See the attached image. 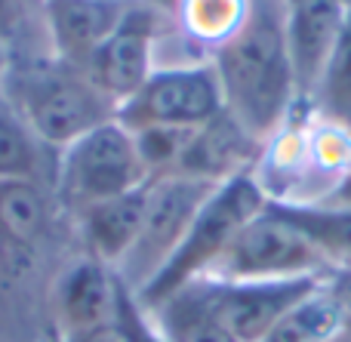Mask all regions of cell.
<instances>
[{
  "label": "cell",
  "instance_id": "1",
  "mask_svg": "<svg viewBox=\"0 0 351 342\" xmlns=\"http://www.w3.org/2000/svg\"><path fill=\"white\" fill-rule=\"evenodd\" d=\"M225 111L268 145L299 108L284 34V0H250L243 25L210 56Z\"/></svg>",
  "mask_w": 351,
  "mask_h": 342
},
{
  "label": "cell",
  "instance_id": "2",
  "mask_svg": "<svg viewBox=\"0 0 351 342\" xmlns=\"http://www.w3.org/2000/svg\"><path fill=\"white\" fill-rule=\"evenodd\" d=\"M0 90L56 154L117 117V105L90 74L59 56H16Z\"/></svg>",
  "mask_w": 351,
  "mask_h": 342
},
{
  "label": "cell",
  "instance_id": "3",
  "mask_svg": "<svg viewBox=\"0 0 351 342\" xmlns=\"http://www.w3.org/2000/svg\"><path fill=\"white\" fill-rule=\"evenodd\" d=\"M265 207L268 197L262 191V185L256 182L253 173H243V176L216 185L210 191V197L200 204V210L194 213L191 225L185 228V234H182L179 247L173 250V256L167 259V265L133 300L145 312H152L160 302L170 300L173 293H179L182 287L200 281L219 262V256L228 250V244L237 238V232L250 219H256Z\"/></svg>",
  "mask_w": 351,
  "mask_h": 342
},
{
  "label": "cell",
  "instance_id": "4",
  "mask_svg": "<svg viewBox=\"0 0 351 342\" xmlns=\"http://www.w3.org/2000/svg\"><path fill=\"white\" fill-rule=\"evenodd\" d=\"M148 182L152 176L139 158L133 133L114 117L59 151L53 195L62 213L71 216L90 204L127 195Z\"/></svg>",
  "mask_w": 351,
  "mask_h": 342
},
{
  "label": "cell",
  "instance_id": "5",
  "mask_svg": "<svg viewBox=\"0 0 351 342\" xmlns=\"http://www.w3.org/2000/svg\"><path fill=\"white\" fill-rule=\"evenodd\" d=\"M210 281H293L333 278L311 238L274 204L237 232L228 250L206 271Z\"/></svg>",
  "mask_w": 351,
  "mask_h": 342
},
{
  "label": "cell",
  "instance_id": "6",
  "mask_svg": "<svg viewBox=\"0 0 351 342\" xmlns=\"http://www.w3.org/2000/svg\"><path fill=\"white\" fill-rule=\"evenodd\" d=\"M173 19L154 10L145 0H136L127 16L121 19V25L86 59L84 71L121 108L164 65L167 47L173 43Z\"/></svg>",
  "mask_w": 351,
  "mask_h": 342
},
{
  "label": "cell",
  "instance_id": "7",
  "mask_svg": "<svg viewBox=\"0 0 351 342\" xmlns=\"http://www.w3.org/2000/svg\"><path fill=\"white\" fill-rule=\"evenodd\" d=\"M213 188H216V185H206V182L185 179V176L152 179L148 207H145V219H142V228H139V238H136V244L130 247V253L123 256V262L114 269L117 281L133 296H139L142 290L154 281V275L167 265V259H170L173 250L179 247L185 228L191 225L194 213H197L200 204L210 197Z\"/></svg>",
  "mask_w": 351,
  "mask_h": 342
},
{
  "label": "cell",
  "instance_id": "8",
  "mask_svg": "<svg viewBox=\"0 0 351 342\" xmlns=\"http://www.w3.org/2000/svg\"><path fill=\"white\" fill-rule=\"evenodd\" d=\"M225 111L222 90L210 62L160 65L136 96L117 108V121L136 133L145 127L197 130Z\"/></svg>",
  "mask_w": 351,
  "mask_h": 342
},
{
  "label": "cell",
  "instance_id": "9",
  "mask_svg": "<svg viewBox=\"0 0 351 342\" xmlns=\"http://www.w3.org/2000/svg\"><path fill=\"white\" fill-rule=\"evenodd\" d=\"M336 278V275H333ZM330 278H293V281H200L191 290L210 318H216L237 342H265L278 321Z\"/></svg>",
  "mask_w": 351,
  "mask_h": 342
},
{
  "label": "cell",
  "instance_id": "10",
  "mask_svg": "<svg viewBox=\"0 0 351 342\" xmlns=\"http://www.w3.org/2000/svg\"><path fill=\"white\" fill-rule=\"evenodd\" d=\"M121 281L114 269L93 256H71L53 275L47 290V321L53 342L77 339L117 321Z\"/></svg>",
  "mask_w": 351,
  "mask_h": 342
},
{
  "label": "cell",
  "instance_id": "11",
  "mask_svg": "<svg viewBox=\"0 0 351 342\" xmlns=\"http://www.w3.org/2000/svg\"><path fill=\"white\" fill-rule=\"evenodd\" d=\"M348 0H284V34L299 108H308L321 74L348 25Z\"/></svg>",
  "mask_w": 351,
  "mask_h": 342
},
{
  "label": "cell",
  "instance_id": "12",
  "mask_svg": "<svg viewBox=\"0 0 351 342\" xmlns=\"http://www.w3.org/2000/svg\"><path fill=\"white\" fill-rule=\"evenodd\" d=\"M262 148L265 145H259L228 111H219L213 121L194 130L173 176L222 185L228 179L243 176V173H253Z\"/></svg>",
  "mask_w": 351,
  "mask_h": 342
},
{
  "label": "cell",
  "instance_id": "13",
  "mask_svg": "<svg viewBox=\"0 0 351 342\" xmlns=\"http://www.w3.org/2000/svg\"><path fill=\"white\" fill-rule=\"evenodd\" d=\"M148 188H152V182L136 191H127V195L90 204V207L68 216L71 238L80 241V253L99 259L108 269H117L139 238L148 207Z\"/></svg>",
  "mask_w": 351,
  "mask_h": 342
},
{
  "label": "cell",
  "instance_id": "14",
  "mask_svg": "<svg viewBox=\"0 0 351 342\" xmlns=\"http://www.w3.org/2000/svg\"><path fill=\"white\" fill-rule=\"evenodd\" d=\"M136 0H47L53 56L84 68Z\"/></svg>",
  "mask_w": 351,
  "mask_h": 342
},
{
  "label": "cell",
  "instance_id": "15",
  "mask_svg": "<svg viewBox=\"0 0 351 342\" xmlns=\"http://www.w3.org/2000/svg\"><path fill=\"white\" fill-rule=\"evenodd\" d=\"M250 0H176L170 19L176 40L191 59L210 62V56L243 25Z\"/></svg>",
  "mask_w": 351,
  "mask_h": 342
},
{
  "label": "cell",
  "instance_id": "16",
  "mask_svg": "<svg viewBox=\"0 0 351 342\" xmlns=\"http://www.w3.org/2000/svg\"><path fill=\"white\" fill-rule=\"evenodd\" d=\"M348 333V308L339 287V275L311 290L302 302L278 321L265 342H333Z\"/></svg>",
  "mask_w": 351,
  "mask_h": 342
},
{
  "label": "cell",
  "instance_id": "17",
  "mask_svg": "<svg viewBox=\"0 0 351 342\" xmlns=\"http://www.w3.org/2000/svg\"><path fill=\"white\" fill-rule=\"evenodd\" d=\"M56 158L59 154L37 139L28 121L0 90V182L28 179V182H43L53 188Z\"/></svg>",
  "mask_w": 351,
  "mask_h": 342
},
{
  "label": "cell",
  "instance_id": "18",
  "mask_svg": "<svg viewBox=\"0 0 351 342\" xmlns=\"http://www.w3.org/2000/svg\"><path fill=\"white\" fill-rule=\"evenodd\" d=\"M284 210L321 250L333 275H351V204H315V207H287Z\"/></svg>",
  "mask_w": 351,
  "mask_h": 342
},
{
  "label": "cell",
  "instance_id": "19",
  "mask_svg": "<svg viewBox=\"0 0 351 342\" xmlns=\"http://www.w3.org/2000/svg\"><path fill=\"white\" fill-rule=\"evenodd\" d=\"M308 111H315L321 121L351 133V16L327 68H324L321 84H317L315 96L308 102Z\"/></svg>",
  "mask_w": 351,
  "mask_h": 342
},
{
  "label": "cell",
  "instance_id": "20",
  "mask_svg": "<svg viewBox=\"0 0 351 342\" xmlns=\"http://www.w3.org/2000/svg\"><path fill=\"white\" fill-rule=\"evenodd\" d=\"M148 318L158 324L170 342H237L219 324L216 318L200 308V302L191 296V290H179L167 302L148 312Z\"/></svg>",
  "mask_w": 351,
  "mask_h": 342
},
{
  "label": "cell",
  "instance_id": "21",
  "mask_svg": "<svg viewBox=\"0 0 351 342\" xmlns=\"http://www.w3.org/2000/svg\"><path fill=\"white\" fill-rule=\"evenodd\" d=\"M0 43L16 56H53L47 0H0Z\"/></svg>",
  "mask_w": 351,
  "mask_h": 342
},
{
  "label": "cell",
  "instance_id": "22",
  "mask_svg": "<svg viewBox=\"0 0 351 342\" xmlns=\"http://www.w3.org/2000/svg\"><path fill=\"white\" fill-rule=\"evenodd\" d=\"M117 324L123 327L130 342H170L123 284H121V300H117Z\"/></svg>",
  "mask_w": 351,
  "mask_h": 342
},
{
  "label": "cell",
  "instance_id": "23",
  "mask_svg": "<svg viewBox=\"0 0 351 342\" xmlns=\"http://www.w3.org/2000/svg\"><path fill=\"white\" fill-rule=\"evenodd\" d=\"M68 342H130V339H127V333H123V327L114 321V324H105V327H99V330L84 333V337L68 339Z\"/></svg>",
  "mask_w": 351,
  "mask_h": 342
},
{
  "label": "cell",
  "instance_id": "24",
  "mask_svg": "<svg viewBox=\"0 0 351 342\" xmlns=\"http://www.w3.org/2000/svg\"><path fill=\"white\" fill-rule=\"evenodd\" d=\"M324 204H351V170H348V176L342 179L339 188H336V195L330 197V201H324Z\"/></svg>",
  "mask_w": 351,
  "mask_h": 342
},
{
  "label": "cell",
  "instance_id": "25",
  "mask_svg": "<svg viewBox=\"0 0 351 342\" xmlns=\"http://www.w3.org/2000/svg\"><path fill=\"white\" fill-rule=\"evenodd\" d=\"M10 65H12V53L6 43H0V86H3V77H6V71H10Z\"/></svg>",
  "mask_w": 351,
  "mask_h": 342
},
{
  "label": "cell",
  "instance_id": "26",
  "mask_svg": "<svg viewBox=\"0 0 351 342\" xmlns=\"http://www.w3.org/2000/svg\"><path fill=\"white\" fill-rule=\"evenodd\" d=\"M145 3H152L154 10H160V12H167V16H170L173 6H176V0H145Z\"/></svg>",
  "mask_w": 351,
  "mask_h": 342
},
{
  "label": "cell",
  "instance_id": "27",
  "mask_svg": "<svg viewBox=\"0 0 351 342\" xmlns=\"http://www.w3.org/2000/svg\"><path fill=\"white\" fill-rule=\"evenodd\" d=\"M333 342H351V330L346 333V337H339V339H333Z\"/></svg>",
  "mask_w": 351,
  "mask_h": 342
},
{
  "label": "cell",
  "instance_id": "28",
  "mask_svg": "<svg viewBox=\"0 0 351 342\" xmlns=\"http://www.w3.org/2000/svg\"><path fill=\"white\" fill-rule=\"evenodd\" d=\"M348 6H351V0H348Z\"/></svg>",
  "mask_w": 351,
  "mask_h": 342
}]
</instances>
